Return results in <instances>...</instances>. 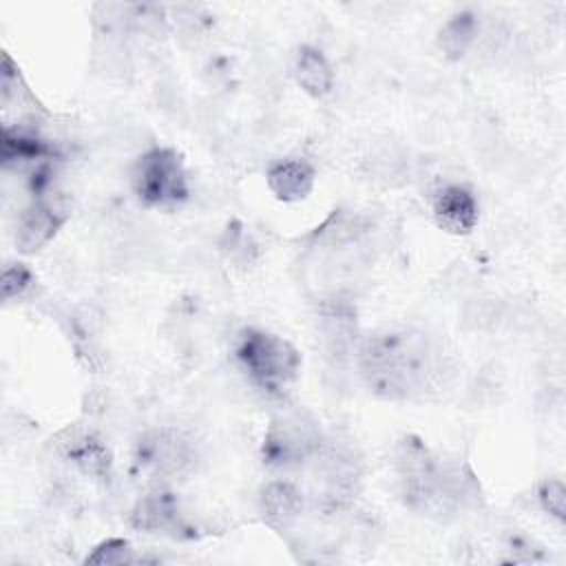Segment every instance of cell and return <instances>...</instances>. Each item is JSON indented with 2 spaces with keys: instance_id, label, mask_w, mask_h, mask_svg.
Listing matches in <instances>:
<instances>
[{
  "instance_id": "obj_6",
  "label": "cell",
  "mask_w": 566,
  "mask_h": 566,
  "mask_svg": "<svg viewBox=\"0 0 566 566\" xmlns=\"http://www.w3.org/2000/svg\"><path fill=\"white\" fill-rule=\"evenodd\" d=\"M195 440L177 427H155L144 431L133 447V467L139 475L170 482L188 475L197 464Z\"/></svg>"
},
{
  "instance_id": "obj_4",
  "label": "cell",
  "mask_w": 566,
  "mask_h": 566,
  "mask_svg": "<svg viewBox=\"0 0 566 566\" xmlns=\"http://www.w3.org/2000/svg\"><path fill=\"white\" fill-rule=\"evenodd\" d=\"M327 436L318 418L303 407H283L270 418L261 442V460L270 469L307 467L323 449Z\"/></svg>"
},
{
  "instance_id": "obj_16",
  "label": "cell",
  "mask_w": 566,
  "mask_h": 566,
  "mask_svg": "<svg viewBox=\"0 0 566 566\" xmlns=\"http://www.w3.org/2000/svg\"><path fill=\"white\" fill-rule=\"evenodd\" d=\"M480 31L482 27L473 11L453 13L438 33V46L449 60H460L478 44Z\"/></svg>"
},
{
  "instance_id": "obj_5",
  "label": "cell",
  "mask_w": 566,
  "mask_h": 566,
  "mask_svg": "<svg viewBox=\"0 0 566 566\" xmlns=\"http://www.w3.org/2000/svg\"><path fill=\"white\" fill-rule=\"evenodd\" d=\"M130 188L150 208H175L184 203L190 188L181 155L164 146L148 148L130 168Z\"/></svg>"
},
{
  "instance_id": "obj_11",
  "label": "cell",
  "mask_w": 566,
  "mask_h": 566,
  "mask_svg": "<svg viewBox=\"0 0 566 566\" xmlns=\"http://www.w3.org/2000/svg\"><path fill=\"white\" fill-rule=\"evenodd\" d=\"M55 148L38 133L27 128L4 126L2 130V164L4 168H29L31 172L44 164H51Z\"/></svg>"
},
{
  "instance_id": "obj_1",
  "label": "cell",
  "mask_w": 566,
  "mask_h": 566,
  "mask_svg": "<svg viewBox=\"0 0 566 566\" xmlns=\"http://www.w3.org/2000/svg\"><path fill=\"white\" fill-rule=\"evenodd\" d=\"M356 369L363 385L385 400H418L451 376L442 343L418 327H382L360 336Z\"/></svg>"
},
{
  "instance_id": "obj_8",
  "label": "cell",
  "mask_w": 566,
  "mask_h": 566,
  "mask_svg": "<svg viewBox=\"0 0 566 566\" xmlns=\"http://www.w3.org/2000/svg\"><path fill=\"white\" fill-rule=\"evenodd\" d=\"M130 526L172 539L195 537V528L188 522L179 497L166 489H155L135 502L130 511Z\"/></svg>"
},
{
  "instance_id": "obj_15",
  "label": "cell",
  "mask_w": 566,
  "mask_h": 566,
  "mask_svg": "<svg viewBox=\"0 0 566 566\" xmlns=\"http://www.w3.org/2000/svg\"><path fill=\"white\" fill-rule=\"evenodd\" d=\"M292 75L296 84L312 97H325L334 86V71L316 46H301L294 53Z\"/></svg>"
},
{
  "instance_id": "obj_3",
  "label": "cell",
  "mask_w": 566,
  "mask_h": 566,
  "mask_svg": "<svg viewBox=\"0 0 566 566\" xmlns=\"http://www.w3.org/2000/svg\"><path fill=\"white\" fill-rule=\"evenodd\" d=\"M234 360L248 380L268 391L283 394L301 371L298 349L272 332L259 327H245L234 340Z\"/></svg>"
},
{
  "instance_id": "obj_2",
  "label": "cell",
  "mask_w": 566,
  "mask_h": 566,
  "mask_svg": "<svg viewBox=\"0 0 566 566\" xmlns=\"http://www.w3.org/2000/svg\"><path fill=\"white\" fill-rule=\"evenodd\" d=\"M400 500L413 513L449 522L478 506L482 493L473 471L433 453L420 438L405 436L394 449Z\"/></svg>"
},
{
  "instance_id": "obj_10",
  "label": "cell",
  "mask_w": 566,
  "mask_h": 566,
  "mask_svg": "<svg viewBox=\"0 0 566 566\" xmlns=\"http://www.w3.org/2000/svg\"><path fill=\"white\" fill-rule=\"evenodd\" d=\"M431 214L440 230L460 237L475 230L480 219V206L469 188L449 184L433 195Z\"/></svg>"
},
{
  "instance_id": "obj_9",
  "label": "cell",
  "mask_w": 566,
  "mask_h": 566,
  "mask_svg": "<svg viewBox=\"0 0 566 566\" xmlns=\"http://www.w3.org/2000/svg\"><path fill=\"white\" fill-rule=\"evenodd\" d=\"M318 332L323 349L334 363H345L356 356V347L360 340L356 327V310L345 298L332 296L321 303Z\"/></svg>"
},
{
  "instance_id": "obj_18",
  "label": "cell",
  "mask_w": 566,
  "mask_h": 566,
  "mask_svg": "<svg viewBox=\"0 0 566 566\" xmlns=\"http://www.w3.org/2000/svg\"><path fill=\"white\" fill-rule=\"evenodd\" d=\"M539 506L559 524L566 522V486L557 478H548L537 489Z\"/></svg>"
},
{
  "instance_id": "obj_19",
  "label": "cell",
  "mask_w": 566,
  "mask_h": 566,
  "mask_svg": "<svg viewBox=\"0 0 566 566\" xmlns=\"http://www.w3.org/2000/svg\"><path fill=\"white\" fill-rule=\"evenodd\" d=\"M33 287V272L24 263H7L2 270V298H22Z\"/></svg>"
},
{
  "instance_id": "obj_13",
  "label": "cell",
  "mask_w": 566,
  "mask_h": 566,
  "mask_svg": "<svg viewBox=\"0 0 566 566\" xmlns=\"http://www.w3.org/2000/svg\"><path fill=\"white\" fill-rule=\"evenodd\" d=\"M259 509L270 526L287 528L303 515L305 493L290 480H272L261 491Z\"/></svg>"
},
{
  "instance_id": "obj_17",
  "label": "cell",
  "mask_w": 566,
  "mask_h": 566,
  "mask_svg": "<svg viewBox=\"0 0 566 566\" xmlns=\"http://www.w3.org/2000/svg\"><path fill=\"white\" fill-rule=\"evenodd\" d=\"M133 562H137V557L130 548V542L124 537H111L97 544L93 553H88L84 559V564H91V566H122Z\"/></svg>"
},
{
  "instance_id": "obj_14",
  "label": "cell",
  "mask_w": 566,
  "mask_h": 566,
  "mask_svg": "<svg viewBox=\"0 0 566 566\" xmlns=\"http://www.w3.org/2000/svg\"><path fill=\"white\" fill-rule=\"evenodd\" d=\"M64 458L75 464L91 480H108L111 478V451L93 431H71L66 440H62Z\"/></svg>"
},
{
  "instance_id": "obj_7",
  "label": "cell",
  "mask_w": 566,
  "mask_h": 566,
  "mask_svg": "<svg viewBox=\"0 0 566 566\" xmlns=\"http://www.w3.org/2000/svg\"><path fill=\"white\" fill-rule=\"evenodd\" d=\"M71 214V203L62 192L46 190L22 208L15 223V248L24 254L42 250Z\"/></svg>"
},
{
  "instance_id": "obj_12",
  "label": "cell",
  "mask_w": 566,
  "mask_h": 566,
  "mask_svg": "<svg viewBox=\"0 0 566 566\" xmlns=\"http://www.w3.org/2000/svg\"><path fill=\"white\" fill-rule=\"evenodd\" d=\"M314 181H316V172L312 164L298 157L279 159L265 170V184L270 192L285 203L303 201L312 192Z\"/></svg>"
}]
</instances>
